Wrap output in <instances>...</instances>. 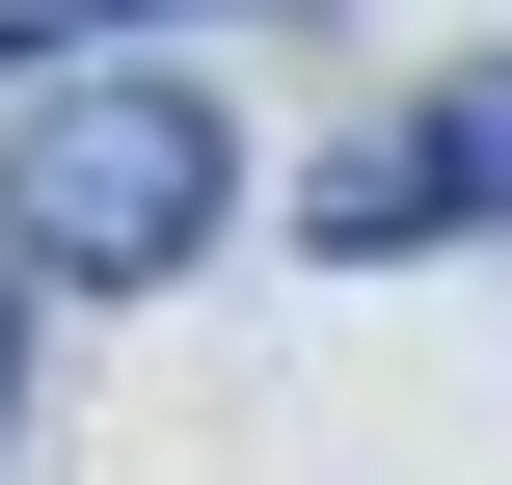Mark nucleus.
Instances as JSON below:
<instances>
[{
  "mask_svg": "<svg viewBox=\"0 0 512 485\" xmlns=\"http://www.w3.org/2000/svg\"><path fill=\"white\" fill-rule=\"evenodd\" d=\"M216 216H243V108L216 81H162V54L27 81V135H0V270L27 297H162Z\"/></svg>",
  "mask_w": 512,
  "mask_h": 485,
  "instance_id": "obj_1",
  "label": "nucleus"
},
{
  "mask_svg": "<svg viewBox=\"0 0 512 485\" xmlns=\"http://www.w3.org/2000/svg\"><path fill=\"white\" fill-rule=\"evenodd\" d=\"M432 243H512V54L405 81L351 162H297V270H432Z\"/></svg>",
  "mask_w": 512,
  "mask_h": 485,
  "instance_id": "obj_2",
  "label": "nucleus"
},
{
  "mask_svg": "<svg viewBox=\"0 0 512 485\" xmlns=\"http://www.w3.org/2000/svg\"><path fill=\"white\" fill-rule=\"evenodd\" d=\"M27 324H54V297H27V270H0V432H27Z\"/></svg>",
  "mask_w": 512,
  "mask_h": 485,
  "instance_id": "obj_3",
  "label": "nucleus"
}]
</instances>
